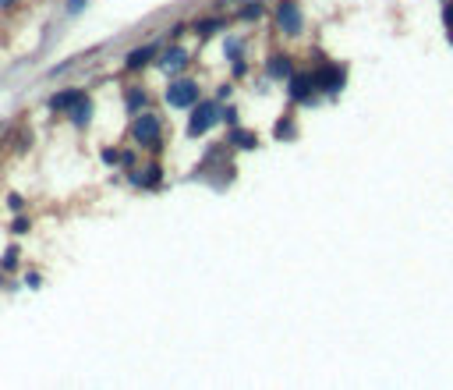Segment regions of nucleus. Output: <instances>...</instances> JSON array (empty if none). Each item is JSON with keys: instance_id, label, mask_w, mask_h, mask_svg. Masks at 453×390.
Listing matches in <instances>:
<instances>
[{"instance_id": "nucleus-7", "label": "nucleus", "mask_w": 453, "mask_h": 390, "mask_svg": "<svg viewBox=\"0 0 453 390\" xmlns=\"http://www.w3.org/2000/svg\"><path fill=\"white\" fill-rule=\"evenodd\" d=\"M184 64H188V50H184V47H170V50H163V57H159V68L163 71H167V75H177Z\"/></svg>"}, {"instance_id": "nucleus-17", "label": "nucleus", "mask_w": 453, "mask_h": 390, "mask_svg": "<svg viewBox=\"0 0 453 390\" xmlns=\"http://www.w3.org/2000/svg\"><path fill=\"white\" fill-rule=\"evenodd\" d=\"M276 138H294V121H280V125H276Z\"/></svg>"}, {"instance_id": "nucleus-6", "label": "nucleus", "mask_w": 453, "mask_h": 390, "mask_svg": "<svg viewBox=\"0 0 453 390\" xmlns=\"http://www.w3.org/2000/svg\"><path fill=\"white\" fill-rule=\"evenodd\" d=\"M312 96H315L312 75H291V99L294 103H312Z\"/></svg>"}, {"instance_id": "nucleus-11", "label": "nucleus", "mask_w": 453, "mask_h": 390, "mask_svg": "<svg viewBox=\"0 0 453 390\" xmlns=\"http://www.w3.org/2000/svg\"><path fill=\"white\" fill-rule=\"evenodd\" d=\"M89 117H92V99H89V96H81L78 103L71 107V121L81 128V125H89Z\"/></svg>"}, {"instance_id": "nucleus-3", "label": "nucleus", "mask_w": 453, "mask_h": 390, "mask_svg": "<svg viewBox=\"0 0 453 390\" xmlns=\"http://www.w3.org/2000/svg\"><path fill=\"white\" fill-rule=\"evenodd\" d=\"M312 82H315V89H322V93H340L344 82H347V71L337 68V64H322L319 71H312Z\"/></svg>"}, {"instance_id": "nucleus-14", "label": "nucleus", "mask_w": 453, "mask_h": 390, "mask_svg": "<svg viewBox=\"0 0 453 390\" xmlns=\"http://www.w3.org/2000/svg\"><path fill=\"white\" fill-rule=\"evenodd\" d=\"M159 178H163V174H159V167H149V171H146V174H142L138 181H142V184H146V188H159Z\"/></svg>"}, {"instance_id": "nucleus-22", "label": "nucleus", "mask_w": 453, "mask_h": 390, "mask_svg": "<svg viewBox=\"0 0 453 390\" xmlns=\"http://www.w3.org/2000/svg\"><path fill=\"white\" fill-rule=\"evenodd\" d=\"M14 231H18V234L29 231V220H25V217H18V220H14Z\"/></svg>"}, {"instance_id": "nucleus-20", "label": "nucleus", "mask_w": 453, "mask_h": 390, "mask_svg": "<svg viewBox=\"0 0 453 390\" xmlns=\"http://www.w3.org/2000/svg\"><path fill=\"white\" fill-rule=\"evenodd\" d=\"M103 160H107V163H117L120 153H117V149H103Z\"/></svg>"}, {"instance_id": "nucleus-12", "label": "nucleus", "mask_w": 453, "mask_h": 390, "mask_svg": "<svg viewBox=\"0 0 453 390\" xmlns=\"http://www.w3.org/2000/svg\"><path fill=\"white\" fill-rule=\"evenodd\" d=\"M231 142H234V146H241V149H255V146H259V142H255V135L241 132V128H234V132H231Z\"/></svg>"}, {"instance_id": "nucleus-24", "label": "nucleus", "mask_w": 453, "mask_h": 390, "mask_svg": "<svg viewBox=\"0 0 453 390\" xmlns=\"http://www.w3.org/2000/svg\"><path fill=\"white\" fill-rule=\"evenodd\" d=\"M18 0H0V11H8V8H14Z\"/></svg>"}, {"instance_id": "nucleus-15", "label": "nucleus", "mask_w": 453, "mask_h": 390, "mask_svg": "<svg viewBox=\"0 0 453 390\" xmlns=\"http://www.w3.org/2000/svg\"><path fill=\"white\" fill-rule=\"evenodd\" d=\"M241 18H244V22H259V18H262V4H259V0H255V4H248V8L241 11Z\"/></svg>"}, {"instance_id": "nucleus-21", "label": "nucleus", "mask_w": 453, "mask_h": 390, "mask_svg": "<svg viewBox=\"0 0 453 390\" xmlns=\"http://www.w3.org/2000/svg\"><path fill=\"white\" fill-rule=\"evenodd\" d=\"M443 18H446V25H450V29H453V0H450V4H446V8H443Z\"/></svg>"}, {"instance_id": "nucleus-19", "label": "nucleus", "mask_w": 453, "mask_h": 390, "mask_svg": "<svg viewBox=\"0 0 453 390\" xmlns=\"http://www.w3.org/2000/svg\"><path fill=\"white\" fill-rule=\"evenodd\" d=\"M86 4H89V0H68V14H78Z\"/></svg>"}, {"instance_id": "nucleus-13", "label": "nucleus", "mask_w": 453, "mask_h": 390, "mask_svg": "<svg viewBox=\"0 0 453 390\" xmlns=\"http://www.w3.org/2000/svg\"><path fill=\"white\" fill-rule=\"evenodd\" d=\"M146 89H128V110L135 114V110H142V107H146Z\"/></svg>"}, {"instance_id": "nucleus-16", "label": "nucleus", "mask_w": 453, "mask_h": 390, "mask_svg": "<svg viewBox=\"0 0 453 390\" xmlns=\"http://www.w3.org/2000/svg\"><path fill=\"white\" fill-rule=\"evenodd\" d=\"M223 53L231 57V60H241V39H226V47H223Z\"/></svg>"}, {"instance_id": "nucleus-4", "label": "nucleus", "mask_w": 453, "mask_h": 390, "mask_svg": "<svg viewBox=\"0 0 453 390\" xmlns=\"http://www.w3.org/2000/svg\"><path fill=\"white\" fill-rule=\"evenodd\" d=\"M216 117H220L216 103H198L195 114H192V121H188V135H205V132L216 125Z\"/></svg>"}, {"instance_id": "nucleus-2", "label": "nucleus", "mask_w": 453, "mask_h": 390, "mask_svg": "<svg viewBox=\"0 0 453 390\" xmlns=\"http://www.w3.org/2000/svg\"><path fill=\"white\" fill-rule=\"evenodd\" d=\"M167 103L174 107H195L198 103V86L192 78H177L170 82V89H167Z\"/></svg>"}, {"instance_id": "nucleus-9", "label": "nucleus", "mask_w": 453, "mask_h": 390, "mask_svg": "<svg viewBox=\"0 0 453 390\" xmlns=\"http://www.w3.org/2000/svg\"><path fill=\"white\" fill-rule=\"evenodd\" d=\"M81 96H86L81 89H64V93H57V96L50 99V107H53V110H71Z\"/></svg>"}, {"instance_id": "nucleus-23", "label": "nucleus", "mask_w": 453, "mask_h": 390, "mask_svg": "<svg viewBox=\"0 0 453 390\" xmlns=\"http://www.w3.org/2000/svg\"><path fill=\"white\" fill-rule=\"evenodd\" d=\"M14 259H18V249H11V252L4 256V266H14Z\"/></svg>"}, {"instance_id": "nucleus-1", "label": "nucleus", "mask_w": 453, "mask_h": 390, "mask_svg": "<svg viewBox=\"0 0 453 390\" xmlns=\"http://www.w3.org/2000/svg\"><path fill=\"white\" fill-rule=\"evenodd\" d=\"M131 135H135V142H138L142 149H156L159 146V121L153 114L138 117L135 125H131Z\"/></svg>"}, {"instance_id": "nucleus-10", "label": "nucleus", "mask_w": 453, "mask_h": 390, "mask_svg": "<svg viewBox=\"0 0 453 390\" xmlns=\"http://www.w3.org/2000/svg\"><path fill=\"white\" fill-rule=\"evenodd\" d=\"M266 71H270V78H291L294 64H291V57H273L270 64H266Z\"/></svg>"}, {"instance_id": "nucleus-18", "label": "nucleus", "mask_w": 453, "mask_h": 390, "mask_svg": "<svg viewBox=\"0 0 453 390\" xmlns=\"http://www.w3.org/2000/svg\"><path fill=\"white\" fill-rule=\"evenodd\" d=\"M220 25H223V22H220V18H209V22H202V25H195V29H198L202 36H209V32H216Z\"/></svg>"}, {"instance_id": "nucleus-5", "label": "nucleus", "mask_w": 453, "mask_h": 390, "mask_svg": "<svg viewBox=\"0 0 453 390\" xmlns=\"http://www.w3.org/2000/svg\"><path fill=\"white\" fill-rule=\"evenodd\" d=\"M276 25H280V32H287V36H298L301 25H305L298 4H291V0H287V4H280V8H276Z\"/></svg>"}, {"instance_id": "nucleus-8", "label": "nucleus", "mask_w": 453, "mask_h": 390, "mask_svg": "<svg viewBox=\"0 0 453 390\" xmlns=\"http://www.w3.org/2000/svg\"><path fill=\"white\" fill-rule=\"evenodd\" d=\"M156 50H159L156 43H146V47H138V50H131V53H128V60H125V68H128V71H138V68H146V64H149V60L156 57Z\"/></svg>"}]
</instances>
